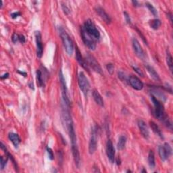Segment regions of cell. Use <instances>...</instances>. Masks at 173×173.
Instances as JSON below:
<instances>
[{
	"label": "cell",
	"instance_id": "cell-1",
	"mask_svg": "<svg viewBox=\"0 0 173 173\" xmlns=\"http://www.w3.org/2000/svg\"><path fill=\"white\" fill-rule=\"evenodd\" d=\"M59 33L61 39H62L64 47L66 53H67L68 55H71L73 54L74 48L73 42L72 41L70 37L69 36V34L67 33H66L64 29L62 27H60Z\"/></svg>",
	"mask_w": 173,
	"mask_h": 173
},
{
	"label": "cell",
	"instance_id": "cell-2",
	"mask_svg": "<svg viewBox=\"0 0 173 173\" xmlns=\"http://www.w3.org/2000/svg\"><path fill=\"white\" fill-rule=\"evenodd\" d=\"M151 100L152 101L154 108H154V113H155L156 118L160 121H163L164 122H166L169 118H167L166 114H165L163 104H162L160 101L156 99L153 95H151Z\"/></svg>",
	"mask_w": 173,
	"mask_h": 173
},
{
	"label": "cell",
	"instance_id": "cell-3",
	"mask_svg": "<svg viewBox=\"0 0 173 173\" xmlns=\"http://www.w3.org/2000/svg\"><path fill=\"white\" fill-rule=\"evenodd\" d=\"M82 27H83L84 30L87 33V34L91 37L93 39L95 40V41L100 39V31L97 30V28L92 20L89 19L85 21L84 26Z\"/></svg>",
	"mask_w": 173,
	"mask_h": 173
},
{
	"label": "cell",
	"instance_id": "cell-4",
	"mask_svg": "<svg viewBox=\"0 0 173 173\" xmlns=\"http://www.w3.org/2000/svg\"><path fill=\"white\" fill-rule=\"evenodd\" d=\"M78 82L80 89L83 93L85 96H87L90 89V84L83 72H80L78 77Z\"/></svg>",
	"mask_w": 173,
	"mask_h": 173
},
{
	"label": "cell",
	"instance_id": "cell-5",
	"mask_svg": "<svg viewBox=\"0 0 173 173\" xmlns=\"http://www.w3.org/2000/svg\"><path fill=\"white\" fill-rule=\"evenodd\" d=\"M59 79H60V85H61V89H62V95L64 103L65 104L68 106V107H69L70 105V99H69V97H68V89H67V87H66V81H65L64 77L62 70H60L59 72Z\"/></svg>",
	"mask_w": 173,
	"mask_h": 173
},
{
	"label": "cell",
	"instance_id": "cell-6",
	"mask_svg": "<svg viewBox=\"0 0 173 173\" xmlns=\"http://www.w3.org/2000/svg\"><path fill=\"white\" fill-rule=\"evenodd\" d=\"M97 137H98V129L96 126L92 128L91 135L89 143V151L90 154H93L97 150Z\"/></svg>",
	"mask_w": 173,
	"mask_h": 173
},
{
	"label": "cell",
	"instance_id": "cell-7",
	"mask_svg": "<svg viewBox=\"0 0 173 173\" xmlns=\"http://www.w3.org/2000/svg\"><path fill=\"white\" fill-rule=\"evenodd\" d=\"M172 151L171 146L168 143H165L163 145L159 146L158 148L159 156L162 161H166L171 156Z\"/></svg>",
	"mask_w": 173,
	"mask_h": 173
},
{
	"label": "cell",
	"instance_id": "cell-8",
	"mask_svg": "<svg viewBox=\"0 0 173 173\" xmlns=\"http://www.w3.org/2000/svg\"><path fill=\"white\" fill-rule=\"evenodd\" d=\"M81 34L82 41H83L85 46L88 47L89 49L95 50V48H96V43H95V41L87 34L82 26L81 28Z\"/></svg>",
	"mask_w": 173,
	"mask_h": 173
},
{
	"label": "cell",
	"instance_id": "cell-9",
	"mask_svg": "<svg viewBox=\"0 0 173 173\" xmlns=\"http://www.w3.org/2000/svg\"><path fill=\"white\" fill-rule=\"evenodd\" d=\"M86 62L87 65L90 66L95 72L99 74H102V67H101L99 62L93 55L90 54H87L86 55Z\"/></svg>",
	"mask_w": 173,
	"mask_h": 173
},
{
	"label": "cell",
	"instance_id": "cell-10",
	"mask_svg": "<svg viewBox=\"0 0 173 173\" xmlns=\"http://www.w3.org/2000/svg\"><path fill=\"white\" fill-rule=\"evenodd\" d=\"M106 154L108 158L112 164H113L115 161V149L114 148L113 143L110 139H108L106 143Z\"/></svg>",
	"mask_w": 173,
	"mask_h": 173
},
{
	"label": "cell",
	"instance_id": "cell-11",
	"mask_svg": "<svg viewBox=\"0 0 173 173\" xmlns=\"http://www.w3.org/2000/svg\"><path fill=\"white\" fill-rule=\"evenodd\" d=\"M34 35H35L37 45V55L39 58H41L43 54V46L41 34L39 31H37Z\"/></svg>",
	"mask_w": 173,
	"mask_h": 173
},
{
	"label": "cell",
	"instance_id": "cell-12",
	"mask_svg": "<svg viewBox=\"0 0 173 173\" xmlns=\"http://www.w3.org/2000/svg\"><path fill=\"white\" fill-rule=\"evenodd\" d=\"M132 45H133V48L134 52L138 57L141 59H144L145 56L144 51L142 49V46L139 43V42L138 41V40L135 38H133L132 40Z\"/></svg>",
	"mask_w": 173,
	"mask_h": 173
},
{
	"label": "cell",
	"instance_id": "cell-13",
	"mask_svg": "<svg viewBox=\"0 0 173 173\" xmlns=\"http://www.w3.org/2000/svg\"><path fill=\"white\" fill-rule=\"evenodd\" d=\"M129 82L131 86L135 90L140 91L143 88V84L142 81L137 76L131 75L129 78Z\"/></svg>",
	"mask_w": 173,
	"mask_h": 173
},
{
	"label": "cell",
	"instance_id": "cell-14",
	"mask_svg": "<svg viewBox=\"0 0 173 173\" xmlns=\"http://www.w3.org/2000/svg\"><path fill=\"white\" fill-rule=\"evenodd\" d=\"M71 149L74 160V163L76 164V166L78 168V169H79L80 164H81V156H80V153L79 151L78 145H77V143H72Z\"/></svg>",
	"mask_w": 173,
	"mask_h": 173
},
{
	"label": "cell",
	"instance_id": "cell-15",
	"mask_svg": "<svg viewBox=\"0 0 173 173\" xmlns=\"http://www.w3.org/2000/svg\"><path fill=\"white\" fill-rule=\"evenodd\" d=\"M137 124L142 136L144 137L145 139H148L149 137H150V133H149L148 127L145 122L143 121V120H139L137 122Z\"/></svg>",
	"mask_w": 173,
	"mask_h": 173
},
{
	"label": "cell",
	"instance_id": "cell-16",
	"mask_svg": "<svg viewBox=\"0 0 173 173\" xmlns=\"http://www.w3.org/2000/svg\"><path fill=\"white\" fill-rule=\"evenodd\" d=\"M95 12H97V14L100 16V18H102V19L104 21V22L109 25V24H110L112 22V19L110 16H109L106 12L104 10V9H103L102 7H97L96 8H95Z\"/></svg>",
	"mask_w": 173,
	"mask_h": 173
},
{
	"label": "cell",
	"instance_id": "cell-17",
	"mask_svg": "<svg viewBox=\"0 0 173 173\" xmlns=\"http://www.w3.org/2000/svg\"><path fill=\"white\" fill-rule=\"evenodd\" d=\"M75 49H76V51H75L76 59L77 60V62H79V64L81 65L84 69H85V70H87V71H89V66L87 65L86 60H85L83 57L82 56L81 53V52H80V50L78 47H76Z\"/></svg>",
	"mask_w": 173,
	"mask_h": 173
},
{
	"label": "cell",
	"instance_id": "cell-18",
	"mask_svg": "<svg viewBox=\"0 0 173 173\" xmlns=\"http://www.w3.org/2000/svg\"><path fill=\"white\" fill-rule=\"evenodd\" d=\"M151 95L155 97L156 99H158V100H161L162 102H165L166 100V97L165 96V95L162 93L160 90L158 89L156 87H152L151 90Z\"/></svg>",
	"mask_w": 173,
	"mask_h": 173
},
{
	"label": "cell",
	"instance_id": "cell-19",
	"mask_svg": "<svg viewBox=\"0 0 173 173\" xmlns=\"http://www.w3.org/2000/svg\"><path fill=\"white\" fill-rule=\"evenodd\" d=\"M92 95H93V97H94V100L95 102V103H96L97 105L101 106V107H103V106H104V102H103V100L102 97V95H100V94L98 92L97 90L94 89V91H93Z\"/></svg>",
	"mask_w": 173,
	"mask_h": 173
},
{
	"label": "cell",
	"instance_id": "cell-20",
	"mask_svg": "<svg viewBox=\"0 0 173 173\" xmlns=\"http://www.w3.org/2000/svg\"><path fill=\"white\" fill-rule=\"evenodd\" d=\"M145 68L148 72V73L150 74L151 79H154V81H158V82L160 81V78L159 74L157 73V72L155 70V69H154L152 66H151L150 65H146Z\"/></svg>",
	"mask_w": 173,
	"mask_h": 173
},
{
	"label": "cell",
	"instance_id": "cell-21",
	"mask_svg": "<svg viewBox=\"0 0 173 173\" xmlns=\"http://www.w3.org/2000/svg\"><path fill=\"white\" fill-rule=\"evenodd\" d=\"M8 138L11 141L14 147L16 148H18L21 142L19 135L16 133H10L8 135Z\"/></svg>",
	"mask_w": 173,
	"mask_h": 173
},
{
	"label": "cell",
	"instance_id": "cell-22",
	"mask_svg": "<svg viewBox=\"0 0 173 173\" xmlns=\"http://www.w3.org/2000/svg\"><path fill=\"white\" fill-rule=\"evenodd\" d=\"M148 164L151 169H154L156 166L155 154L152 150H150L148 154Z\"/></svg>",
	"mask_w": 173,
	"mask_h": 173
},
{
	"label": "cell",
	"instance_id": "cell-23",
	"mask_svg": "<svg viewBox=\"0 0 173 173\" xmlns=\"http://www.w3.org/2000/svg\"><path fill=\"white\" fill-rule=\"evenodd\" d=\"M150 124L151 129H152V131L155 133L157 135H158L161 139H163L164 137H163V135H162V133L160 129V127L156 124V123H155V122L153 121H150Z\"/></svg>",
	"mask_w": 173,
	"mask_h": 173
},
{
	"label": "cell",
	"instance_id": "cell-24",
	"mask_svg": "<svg viewBox=\"0 0 173 173\" xmlns=\"http://www.w3.org/2000/svg\"><path fill=\"white\" fill-rule=\"evenodd\" d=\"M127 143V137L124 135H121L119 137L118 143H117V148L119 150H122L125 147Z\"/></svg>",
	"mask_w": 173,
	"mask_h": 173
},
{
	"label": "cell",
	"instance_id": "cell-25",
	"mask_svg": "<svg viewBox=\"0 0 173 173\" xmlns=\"http://www.w3.org/2000/svg\"><path fill=\"white\" fill-rule=\"evenodd\" d=\"M37 85L40 87L44 86V80L43 78V73L40 70H37Z\"/></svg>",
	"mask_w": 173,
	"mask_h": 173
},
{
	"label": "cell",
	"instance_id": "cell-26",
	"mask_svg": "<svg viewBox=\"0 0 173 173\" xmlns=\"http://www.w3.org/2000/svg\"><path fill=\"white\" fill-rule=\"evenodd\" d=\"M166 63L168 64V66L169 67L170 70L172 72V68H173V64H172V57L169 50H166Z\"/></svg>",
	"mask_w": 173,
	"mask_h": 173
},
{
	"label": "cell",
	"instance_id": "cell-27",
	"mask_svg": "<svg viewBox=\"0 0 173 173\" xmlns=\"http://www.w3.org/2000/svg\"><path fill=\"white\" fill-rule=\"evenodd\" d=\"M150 26L151 28L154 29V30H157L161 26V21L159 19H154L152 20H150Z\"/></svg>",
	"mask_w": 173,
	"mask_h": 173
},
{
	"label": "cell",
	"instance_id": "cell-28",
	"mask_svg": "<svg viewBox=\"0 0 173 173\" xmlns=\"http://www.w3.org/2000/svg\"><path fill=\"white\" fill-rule=\"evenodd\" d=\"M145 5V6L148 7V10H150L151 14L154 16H156L158 15V12H157V10L155 7L153 6V5H151V4L149 3V2H146Z\"/></svg>",
	"mask_w": 173,
	"mask_h": 173
},
{
	"label": "cell",
	"instance_id": "cell-29",
	"mask_svg": "<svg viewBox=\"0 0 173 173\" xmlns=\"http://www.w3.org/2000/svg\"><path fill=\"white\" fill-rule=\"evenodd\" d=\"M7 159H8V158L6 160L4 159L3 156H1V158H0V167H1V170H3L5 169V167H6Z\"/></svg>",
	"mask_w": 173,
	"mask_h": 173
},
{
	"label": "cell",
	"instance_id": "cell-30",
	"mask_svg": "<svg viewBox=\"0 0 173 173\" xmlns=\"http://www.w3.org/2000/svg\"><path fill=\"white\" fill-rule=\"evenodd\" d=\"M106 69H107V70L108 71V73H110V74H112L114 73V66L112 64H108L107 65H106Z\"/></svg>",
	"mask_w": 173,
	"mask_h": 173
},
{
	"label": "cell",
	"instance_id": "cell-31",
	"mask_svg": "<svg viewBox=\"0 0 173 173\" xmlns=\"http://www.w3.org/2000/svg\"><path fill=\"white\" fill-rule=\"evenodd\" d=\"M118 78L121 79L122 82L127 81L126 74H125L123 72H119V73H118Z\"/></svg>",
	"mask_w": 173,
	"mask_h": 173
},
{
	"label": "cell",
	"instance_id": "cell-32",
	"mask_svg": "<svg viewBox=\"0 0 173 173\" xmlns=\"http://www.w3.org/2000/svg\"><path fill=\"white\" fill-rule=\"evenodd\" d=\"M47 154H48V156H49V158L51 160H53L54 159V154L52 150L50 148H47Z\"/></svg>",
	"mask_w": 173,
	"mask_h": 173
},
{
	"label": "cell",
	"instance_id": "cell-33",
	"mask_svg": "<svg viewBox=\"0 0 173 173\" xmlns=\"http://www.w3.org/2000/svg\"><path fill=\"white\" fill-rule=\"evenodd\" d=\"M124 16L125 20H126L127 23L129 24V25H131V17H130L129 14H128L127 12H124Z\"/></svg>",
	"mask_w": 173,
	"mask_h": 173
},
{
	"label": "cell",
	"instance_id": "cell-34",
	"mask_svg": "<svg viewBox=\"0 0 173 173\" xmlns=\"http://www.w3.org/2000/svg\"><path fill=\"white\" fill-rule=\"evenodd\" d=\"M12 42L14 43H16L19 41V35H18L17 33H14L12 35Z\"/></svg>",
	"mask_w": 173,
	"mask_h": 173
},
{
	"label": "cell",
	"instance_id": "cell-35",
	"mask_svg": "<svg viewBox=\"0 0 173 173\" xmlns=\"http://www.w3.org/2000/svg\"><path fill=\"white\" fill-rule=\"evenodd\" d=\"M62 10L64 12V14H66V15H68L70 14V10H69L68 7H67V6H66V5H64L62 4Z\"/></svg>",
	"mask_w": 173,
	"mask_h": 173
},
{
	"label": "cell",
	"instance_id": "cell-36",
	"mask_svg": "<svg viewBox=\"0 0 173 173\" xmlns=\"http://www.w3.org/2000/svg\"><path fill=\"white\" fill-rule=\"evenodd\" d=\"M133 70H135V72H136V73L140 75L141 76H143V73H142V71L140 70L139 68L136 67V66H133Z\"/></svg>",
	"mask_w": 173,
	"mask_h": 173
},
{
	"label": "cell",
	"instance_id": "cell-37",
	"mask_svg": "<svg viewBox=\"0 0 173 173\" xmlns=\"http://www.w3.org/2000/svg\"><path fill=\"white\" fill-rule=\"evenodd\" d=\"M20 15H21V14L19 12H14V13H12V14H11V17L13 18V19H15V18H16L20 16Z\"/></svg>",
	"mask_w": 173,
	"mask_h": 173
},
{
	"label": "cell",
	"instance_id": "cell-38",
	"mask_svg": "<svg viewBox=\"0 0 173 173\" xmlns=\"http://www.w3.org/2000/svg\"><path fill=\"white\" fill-rule=\"evenodd\" d=\"M19 41L20 43H25L26 42V38L23 34H20V35H19Z\"/></svg>",
	"mask_w": 173,
	"mask_h": 173
},
{
	"label": "cell",
	"instance_id": "cell-39",
	"mask_svg": "<svg viewBox=\"0 0 173 173\" xmlns=\"http://www.w3.org/2000/svg\"><path fill=\"white\" fill-rule=\"evenodd\" d=\"M8 76H9V73H6V74H4V75H2L1 76V79L2 80H4V79H6L8 78Z\"/></svg>",
	"mask_w": 173,
	"mask_h": 173
},
{
	"label": "cell",
	"instance_id": "cell-40",
	"mask_svg": "<svg viewBox=\"0 0 173 173\" xmlns=\"http://www.w3.org/2000/svg\"><path fill=\"white\" fill-rule=\"evenodd\" d=\"M167 16H168V18H169L170 19V22H171V24H172V14L171 13H168Z\"/></svg>",
	"mask_w": 173,
	"mask_h": 173
},
{
	"label": "cell",
	"instance_id": "cell-41",
	"mask_svg": "<svg viewBox=\"0 0 173 173\" xmlns=\"http://www.w3.org/2000/svg\"><path fill=\"white\" fill-rule=\"evenodd\" d=\"M132 4H133V6L135 7L139 6V2H138L137 1H136V0H135V1H132Z\"/></svg>",
	"mask_w": 173,
	"mask_h": 173
},
{
	"label": "cell",
	"instance_id": "cell-42",
	"mask_svg": "<svg viewBox=\"0 0 173 173\" xmlns=\"http://www.w3.org/2000/svg\"><path fill=\"white\" fill-rule=\"evenodd\" d=\"M28 86H29V87H30V88H31V89H33V90L34 89V85H33V82H30V83H29V84H28Z\"/></svg>",
	"mask_w": 173,
	"mask_h": 173
},
{
	"label": "cell",
	"instance_id": "cell-43",
	"mask_svg": "<svg viewBox=\"0 0 173 173\" xmlns=\"http://www.w3.org/2000/svg\"><path fill=\"white\" fill-rule=\"evenodd\" d=\"M18 73H20V74H22V75H23L25 77H26V75H27V74H26V73H24V72H20L19 70H18Z\"/></svg>",
	"mask_w": 173,
	"mask_h": 173
},
{
	"label": "cell",
	"instance_id": "cell-44",
	"mask_svg": "<svg viewBox=\"0 0 173 173\" xmlns=\"http://www.w3.org/2000/svg\"><path fill=\"white\" fill-rule=\"evenodd\" d=\"M142 172H147V171H146V170H145V169H143L142 171Z\"/></svg>",
	"mask_w": 173,
	"mask_h": 173
},
{
	"label": "cell",
	"instance_id": "cell-45",
	"mask_svg": "<svg viewBox=\"0 0 173 173\" xmlns=\"http://www.w3.org/2000/svg\"><path fill=\"white\" fill-rule=\"evenodd\" d=\"M131 170H127V172H131Z\"/></svg>",
	"mask_w": 173,
	"mask_h": 173
}]
</instances>
